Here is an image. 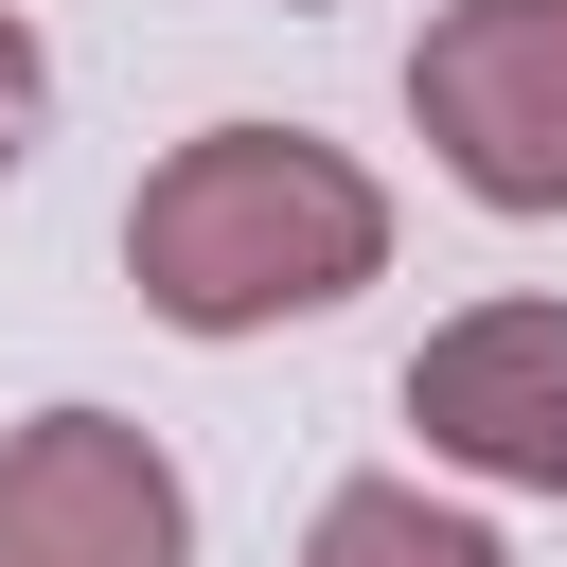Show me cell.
<instances>
[{
    "instance_id": "cell-1",
    "label": "cell",
    "mask_w": 567,
    "mask_h": 567,
    "mask_svg": "<svg viewBox=\"0 0 567 567\" xmlns=\"http://www.w3.org/2000/svg\"><path fill=\"white\" fill-rule=\"evenodd\" d=\"M390 266V195L301 142V124H195L142 195H124V284L177 319V337H266V319H319Z\"/></svg>"
},
{
    "instance_id": "cell-2",
    "label": "cell",
    "mask_w": 567,
    "mask_h": 567,
    "mask_svg": "<svg viewBox=\"0 0 567 567\" xmlns=\"http://www.w3.org/2000/svg\"><path fill=\"white\" fill-rule=\"evenodd\" d=\"M408 124L478 213H567V0H443L408 53Z\"/></svg>"
},
{
    "instance_id": "cell-3",
    "label": "cell",
    "mask_w": 567,
    "mask_h": 567,
    "mask_svg": "<svg viewBox=\"0 0 567 567\" xmlns=\"http://www.w3.org/2000/svg\"><path fill=\"white\" fill-rule=\"evenodd\" d=\"M0 567H195V496H177L159 425L35 408L0 443Z\"/></svg>"
},
{
    "instance_id": "cell-4",
    "label": "cell",
    "mask_w": 567,
    "mask_h": 567,
    "mask_svg": "<svg viewBox=\"0 0 567 567\" xmlns=\"http://www.w3.org/2000/svg\"><path fill=\"white\" fill-rule=\"evenodd\" d=\"M408 425L425 461L496 478V496H567V301H478L408 354Z\"/></svg>"
},
{
    "instance_id": "cell-5",
    "label": "cell",
    "mask_w": 567,
    "mask_h": 567,
    "mask_svg": "<svg viewBox=\"0 0 567 567\" xmlns=\"http://www.w3.org/2000/svg\"><path fill=\"white\" fill-rule=\"evenodd\" d=\"M301 567H514V549L478 514H443L425 478H337L319 532H301Z\"/></svg>"
},
{
    "instance_id": "cell-6",
    "label": "cell",
    "mask_w": 567,
    "mask_h": 567,
    "mask_svg": "<svg viewBox=\"0 0 567 567\" xmlns=\"http://www.w3.org/2000/svg\"><path fill=\"white\" fill-rule=\"evenodd\" d=\"M18 142H35V18L0 0V177H18Z\"/></svg>"
}]
</instances>
